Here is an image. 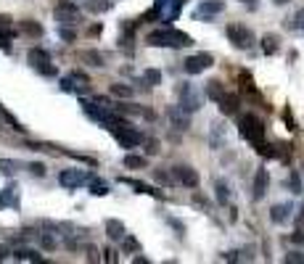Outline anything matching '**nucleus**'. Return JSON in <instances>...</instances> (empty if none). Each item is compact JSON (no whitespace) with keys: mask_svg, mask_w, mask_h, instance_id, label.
Wrapping results in <instances>:
<instances>
[{"mask_svg":"<svg viewBox=\"0 0 304 264\" xmlns=\"http://www.w3.org/2000/svg\"><path fill=\"white\" fill-rule=\"evenodd\" d=\"M164 74L159 72V69H143V82L148 85V88H154V85H162Z\"/></svg>","mask_w":304,"mask_h":264,"instance_id":"24","label":"nucleus"},{"mask_svg":"<svg viewBox=\"0 0 304 264\" xmlns=\"http://www.w3.org/2000/svg\"><path fill=\"white\" fill-rule=\"evenodd\" d=\"M215 190H217V204L225 206L227 201H230V188H227V182L217 180V182H215Z\"/></svg>","mask_w":304,"mask_h":264,"instance_id":"25","label":"nucleus"},{"mask_svg":"<svg viewBox=\"0 0 304 264\" xmlns=\"http://www.w3.org/2000/svg\"><path fill=\"white\" fill-rule=\"evenodd\" d=\"M132 262H135V264H148V259H146V256H135Z\"/></svg>","mask_w":304,"mask_h":264,"instance_id":"47","label":"nucleus"},{"mask_svg":"<svg viewBox=\"0 0 304 264\" xmlns=\"http://www.w3.org/2000/svg\"><path fill=\"white\" fill-rule=\"evenodd\" d=\"M291 243L304 246V227H302V224H299V230H296V232H291Z\"/></svg>","mask_w":304,"mask_h":264,"instance_id":"38","label":"nucleus"},{"mask_svg":"<svg viewBox=\"0 0 304 264\" xmlns=\"http://www.w3.org/2000/svg\"><path fill=\"white\" fill-rule=\"evenodd\" d=\"M69 77H72V80H74V82H80V85H90V80H87V74H82V72H72Z\"/></svg>","mask_w":304,"mask_h":264,"instance_id":"42","label":"nucleus"},{"mask_svg":"<svg viewBox=\"0 0 304 264\" xmlns=\"http://www.w3.org/2000/svg\"><path fill=\"white\" fill-rule=\"evenodd\" d=\"M288 217H291V206H286V204H275L270 209V220L275 224H283Z\"/></svg>","mask_w":304,"mask_h":264,"instance_id":"17","label":"nucleus"},{"mask_svg":"<svg viewBox=\"0 0 304 264\" xmlns=\"http://www.w3.org/2000/svg\"><path fill=\"white\" fill-rule=\"evenodd\" d=\"M82 16H80V11H77V5L72 3V0H61V3L56 5V21L61 27H66V24H77Z\"/></svg>","mask_w":304,"mask_h":264,"instance_id":"8","label":"nucleus"},{"mask_svg":"<svg viewBox=\"0 0 304 264\" xmlns=\"http://www.w3.org/2000/svg\"><path fill=\"white\" fill-rule=\"evenodd\" d=\"M109 90H111V95H114V98H132V95H135V90H132V88H127V85H119V82H117V85H111Z\"/></svg>","mask_w":304,"mask_h":264,"instance_id":"28","label":"nucleus"},{"mask_svg":"<svg viewBox=\"0 0 304 264\" xmlns=\"http://www.w3.org/2000/svg\"><path fill=\"white\" fill-rule=\"evenodd\" d=\"M0 116H3V119H5V122H8V124H11V127H13V130H16V132H24V130H27V127H21V122H19V119H16V116H13V114H11V111H5V108H0Z\"/></svg>","mask_w":304,"mask_h":264,"instance_id":"31","label":"nucleus"},{"mask_svg":"<svg viewBox=\"0 0 304 264\" xmlns=\"http://www.w3.org/2000/svg\"><path fill=\"white\" fill-rule=\"evenodd\" d=\"M275 5H286V3H291V0H272Z\"/></svg>","mask_w":304,"mask_h":264,"instance_id":"49","label":"nucleus"},{"mask_svg":"<svg viewBox=\"0 0 304 264\" xmlns=\"http://www.w3.org/2000/svg\"><path fill=\"white\" fill-rule=\"evenodd\" d=\"M288 182H291V190H294V193H302V190H304L299 172H291V175H288Z\"/></svg>","mask_w":304,"mask_h":264,"instance_id":"34","label":"nucleus"},{"mask_svg":"<svg viewBox=\"0 0 304 264\" xmlns=\"http://www.w3.org/2000/svg\"><path fill=\"white\" fill-rule=\"evenodd\" d=\"M212 64H215V56H212V53H196V56L185 58L182 69H185L188 74H201V72H207Z\"/></svg>","mask_w":304,"mask_h":264,"instance_id":"9","label":"nucleus"},{"mask_svg":"<svg viewBox=\"0 0 304 264\" xmlns=\"http://www.w3.org/2000/svg\"><path fill=\"white\" fill-rule=\"evenodd\" d=\"M146 45H151V48H188V45H193V37L180 32V29L164 27V29L148 32L146 35Z\"/></svg>","mask_w":304,"mask_h":264,"instance_id":"1","label":"nucleus"},{"mask_svg":"<svg viewBox=\"0 0 304 264\" xmlns=\"http://www.w3.org/2000/svg\"><path fill=\"white\" fill-rule=\"evenodd\" d=\"M286 262H291V264H304V251H288V254H286Z\"/></svg>","mask_w":304,"mask_h":264,"instance_id":"36","label":"nucleus"},{"mask_svg":"<svg viewBox=\"0 0 304 264\" xmlns=\"http://www.w3.org/2000/svg\"><path fill=\"white\" fill-rule=\"evenodd\" d=\"M29 172L37 175V177H43V175H45V164H40V161H32V164H29Z\"/></svg>","mask_w":304,"mask_h":264,"instance_id":"39","label":"nucleus"},{"mask_svg":"<svg viewBox=\"0 0 304 264\" xmlns=\"http://www.w3.org/2000/svg\"><path fill=\"white\" fill-rule=\"evenodd\" d=\"M122 240H125V251H138V240H135V238L125 235V238H122Z\"/></svg>","mask_w":304,"mask_h":264,"instance_id":"41","label":"nucleus"},{"mask_svg":"<svg viewBox=\"0 0 304 264\" xmlns=\"http://www.w3.org/2000/svg\"><path fill=\"white\" fill-rule=\"evenodd\" d=\"M125 185H132L135 188V193H143V196H154V198H164V193L162 190H154L151 185H146V182H135V180H122Z\"/></svg>","mask_w":304,"mask_h":264,"instance_id":"19","label":"nucleus"},{"mask_svg":"<svg viewBox=\"0 0 304 264\" xmlns=\"http://www.w3.org/2000/svg\"><path fill=\"white\" fill-rule=\"evenodd\" d=\"M241 3H254V0H241Z\"/></svg>","mask_w":304,"mask_h":264,"instance_id":"50","label":"nucleus"},{"mask_svg":"<svg viewBox=\"0 0 304 264\" xmlns=\"http://www.w3.org/2000/svg\"><path fill=\"white\" fill-rule=\"evenodd\" d=\"M13 256H16V259H21V262H43V256L37 254V251H32V248H19Z\"/></svg>","mask_w":304,"mask_h":264,"instance_id":"29","label":"nucleus"},{"mask_svg":"<svg viewBox=\"0 0 304 264\" xmlns=\"http://www.w3.org/2000/svg\"><path fill=\"white\" fill-rule=\"evenodd\" d=\"M109 130H111V135L117 137V143L122 145V148H138V145L143 143V132H138L130 122L119 124V127H109Z\"/></svg>","mask_w":304,"mask_h":264,"instance_id":"5","label":"nucleus"},{"mask_svg":"<svg viewBox=\"0 0 304 264\" xmlns=\"http://www.w3.org/2000/svg\"><path fill=\"white\" fill-rule=\"evenodd\" d=\"M238 82H241V92H243L249 100H257V103H262V108H270V106H264V100H262V95H260V90L254 88L252 74H249V72H241V74H238Z\"/></svg>","mask_w":304,"mask_h":264,"instance_id":"12","label":"nucleus"},{"mask_svg":"<svg viewBox=\"0 0 304 264\" xmlns=\"http://www.w3.org/2000/svg\"><path fill=\"white\" fill-rule=\"evenodd\" d=\"M61 37H64L66 43H74V37H77V35H74L72 29H64V27H61Z\"/></svg>","mask_w":304,"mask_h":264,"instance_id":"43","label":"nucleus"},{"mask_svg":"<svg viewBox=\"0 0 304 264\" xmlns=\"http://www.w3.org/2000/svg\"><path fill=\"white\" fill-rule=\"evenodd\" d=\"M177 98H180V108H182L185 114L199 111L201 103H204V95L193 88V82H182L180 88H177Z\"/></svg>","mask_w":304,"mask_h":264,"instance_id":"4","label":"nucleus"},{"mask_svg":"<svg viewBox=\"0 0 304 264\" xmlns=\"http://www.w3.org/2000/svg\"><path fill=\"white\" fill-rule=\"evenodd\" d=\"M225 11V0H204V3H199V8H196V16H204V19H212L217 16V13Z\"/></svg>","mask_w":304,"mask_h":264,"instance_id":"13","label":"nucleus"},{"mask_svg":"<svg viewBox=\"0 0 304 264\" xmlns=\"http://www.w3.org/2000/svg\"><path fill=\"white\" fill-rule=\"evenodd\" d=\"M90 193H93V196H106V193H109V185L90 177Z\"/></svg>","mask_w":304,"mask_h":264,"instance_id":"32","label":"nucleus"},{"mask_svg":"<svg viewBox=\"0 0 304 264\" xmlns=\"http://www.w3.org/2000/svg\"><path fill=\"white\" fill-rule=\"evenodd\" d=\"M167 119L177 132H188L191 130V114H185L180 106H170L167 108Z\"/></svg>","mask_w":304,"mask_h":264,"instance_id":"11","label":"nucleus"},{"mask_svg":"<svg viewBox=\"0 0 304 264\" xmlns=\"http://www.w3.org/2000/svg\"><path fill=\"white\" fill-rule=\"evenodd\" d=\"M217 103H219V111H222V114H227V116L238 111V98H235V95H230V92H225V95L219 98Z\"/></svg>","mask_w":304,"mask_h":264,"instance_id":"18","label":"nucleus"},{"mask_svg":"<svg viewBox=\"0 0 304 264\" xmlns=\"http://www.w3.org/2000/svg\"><path fill=\"white\" fill-rule=\"evenodd\" d=\"M296 224H304V201H302V206H299V214H296Z\"/></svg>","mask_w":304,"mask_h":264,"instance_id":"44","label":"nucleus"},{"mask_svg":"<svg viewBox=\"0 0 304 264\" xmlns=\"http://www.w3.org/2000/svg\"><path fill=\"white\" fill-rule=\"evenodd\" d=\"M125 167H127V169H146V156L127 153V156H125Z\"/></svg>","mask_w":304,"mask_h":264,"instance_id":"27","label":"nucleus"},{"mask_svg":"<svg viewBox=\"0 0 304 264\" xmlns=\"http://www.w3.org/2000/svg\"><path fill=\"white\" fill-rule=\"evenodd\" d=\"M225 35H227V40L233 43V48H238V50H252L254 43H257L254 32L246 24H227Z\"/></svg>","mask_w":304,"mask_h":264,"instance_id":"3","label":"nucleus"},{"mask_svg":"<svg viewBox=\"0 0 304 264\" xmlns=\"http://www.w3.org/2000/svg\"><path fill=\"white\" fill-rule=\"evenodd\" d=\"M154 180L156 182H172V175H167V172H162V169H156V172H154Z\"/></svg>","mask_w":304,"mask_h":264,"instance_id":"40","label":"nucleus"},{"mask_svg":"<svg viewBox=\"0 0 304 264\" xmlns=\"http://www.w3.org/2000/svg\"><path fill=\"white\" fill-rule=\"evenodd\" d=\"M16 169H19L16 161H11V159H0V172H3V175H13Z\"/></svg>","mask_w":304,"mask_h":264,"instance_id":"33","label":"nucleus"},{"mask_svg":"<svg viewBox=\"0 0 304 264\" xmlns=\"http://www.w3.org/2000/svg\"><path fill=\"white\" fill-rule=\"evenodd\" d=\"M3 204L19 206V188H16V185H11V188H5V193H3Z\"/></svg>","mask_w":304,"mask_h":264,"instance_id":"30","label":"nucleus"},{"mask_svg":"<svg viewBox=\"0 0 304 264\" xmlns=\"http://www.w3.org/2000/svg\"><path fill=\"white\" fill-rule=\"evenodd\" d=\"M103 254H106V256H103V259H106V262H114V251H111V248H106V251H103Z\"/></svg>","mask_w":304,"mask_h":264,"instance_id":"45","label":"nucleus"},{"mask_svg":"<svg viewBox=\"0 0 304 264\" xmlns=\"http://www.w3.org/2000/svg\"><path fill=\"white\" fill-rule=\"evenodd\" d=\"M29 56V64H32L40 74H45V77H56L58 74V69L53 66V61H50V53L48 50H43V48H32L27 53Z\"/></svg>","mask_w":304,"mask_h":264,"instance_id":"6","label":"nucleus"},{"mask_svg":"<svg viewBox=\"0 0 304 264\" xmlns=\"http://www.w3.org/2000/svg\"><path fill=\"white\" fill-rule=\"evenodd\" d=\"M85 8H87L90 13H106V11L114 8V3H111V0H87Z\"/></svg>","mask_w":304,"mask_h":264,"instance_id":"23","label":"nucleus"},{"mask_svg":"<svg viewBox=\"0 0 304 264\" xmlns=\"http://www.w3.org/2000/svg\"><path fill=\"white\" fill-rule=\"evenodd\" d=\"M58 182L64 185V188L74 190V188H82L85 182H90V175L80 172V169H64V172L58 175Z\"/></svg>","mask_w":304,"mask_h":264,"instance_id":"10","label":"nucleus"},{"mask_svg":"<svg viewBox=\"0 0 304 264\" xmlns=\"http://www.w3.org/2000/svg\"><path fill=\"white\" fill-rule=\"evenodd\" d=\"M286 124H288V130H294V119H291V114L286 111Z\"/></svg>","mask_w":304,"mask_h":264,"instance_id":"46","label":"nucleus"},{"mask_svg":"<svg viewBox=\"0 0 304 264\" xmlns=\"http://www.w3.org/2000/svg\"><path fill=\"white\" fill-rule=\"evenodd\" d=\"M262 50H264V56H275L280 50V40L275 35H264L262 37Z\"/></svg>","mask_w":304,"mask_h":264,"instance_id":"21","label":"nucleus"},{"mask_svg":"<svg viewBox=\"0 0 304 264\" xmlns=\"http://www.w3.org/2000/svg\"><path fill=\"white\" fill-rule=\"evenodd\" d=\"M207 95L212 98V100H219L225 95V85L219 82V80H212L209 85H207Z\"/></svg>","mask_w":304,"mask_h":264,"instance_id":"26","label":"nucleus"},{"mask_svg":"<svg viewBox=\"0 0 304 264\" xmlns=\"http://www.w3.org/2000/svg\"><path fill=\"white\" fill-rule=\"evenodd\" d=\"M5 256H8V248H5V246H0V262H3Z\"/></svg>","mask_w":304,"mask_h":264,"instance_id":"48","label":"nucleus"},{"mask_svg":"<svg viewBox=\"0 0 304 264\" xmlns=\"http://www.w3.org/2000/svg\"><path fill=\"white\" fill-rule=\"evenodd\" d=\"M238 130H241V137H246L249 143H254V145L264 143V122L257 114L238 116Z\"/></svg>","mask_w":304,"mask_h":264,"instance_id":"2","label":"nucleus"},{"mask_svg":"<svg viewBox=\"0 0 304 264\" xmlns=\"http://www.w3.org/2000/svg\"><path fill=\"white\" fill-rule=\"evenodd\" d=\"M106 235H109L111 240H122L125 238V224H122L119 220H109L106 222Z\"/></svg>","mask_w":304,"mask_h":264,"instance_id":"20","label":"nucleus"},{"mask_svg":"<svg viewBox=\"0 0 304 264\" xmlns=\"http://www.w3.org/2000/svg\"><path fill=\"white\" fill-rule=\"evenodd\" d=\"M19 29H21L24 35H29V37H43V27L37 24V21H32V19L19 21Z\"/></svg>","mask_w":304,"mask_h":264,"instance_id":"22","label":"nucleus"},{"mask_svg":"<svg viewBox=\"0 0 304 264\" xmlns=\"http://www.w3.org/2000/svg\"><path fill=\"white\" fill-rule=\"evenodd\" d=\"M291 27H296V29H304V8L296 11V16L291 19Z\"/></svg>","mask_w":304,"mask_h":264,"instance_id":"37","label":"nucleus"},{"mask_svg":"<svg viewBox=\"0 0 304 264\" xmlns=\"http://www.w3.org/2000/svg\"><path fill=\"white\" fill-rule=\"evenodd\" d=\"M267 182H270V177H267V169L264 167H260L254 172V185H252V196H254V201H262L264 198V193H267Z\"/></svg>","mask_w":304,"mask_h":264,"instance_id":"14","label":"nucleus"},{"mask_svg":"<svg viewBox=\"0 0 304 264\" xmlns=\"http://www.w3.org/2000/svg\"><path fill=\"white\" fill-rule=\"evenodd\" d=\"M209 145L215 151H219L225 145V127H222V122H215L212 124V130H209Z\"/></svg>","mask_w":304,"mask_h":264,"instance_id":"15","label":"nucleus"},{"mask_svg":"<svg viewBox=\"0 0 304 264\" xmlns=\"http://www.w3.org/2000/svg\"><path fill=\"white\" fill-rule=\"evenodd\" d=\"M80 61H85L87 66H95V69H103L106 66V58L98 50H80Z\"/></svg>","mask_w":304,"mask_h":264,"instance_id":"16","label":"nucleus"},{"mask_svg":"<svg viewBox=\"0 0 304 264\" xmlns=\"http://www.w3.org/2000/svg\"><path fill=\"white\" fill-rule=\"evenodd\" d=\"M40 243H43V248L53 251V248H56V238H53L50 232H40Z\"/></svg>","mask_w":304,"mask_h":264,"instance_id":"35","label":"nucleus"},{"mask_svg":"<svg viewBox=\"0 0 304 264\" xmlns=\"http://www.w3.org/2000/svg\"><path fill=\"white\" fill-rule=\"evenodd\" d=\"M172 182H180L185 188H196L199 185V172L188 164H174L172 167Z\"/></svg>","mask_w":304,"mask_h":264,"instance_id":"7","label":"nucleus"}]
</instances>
